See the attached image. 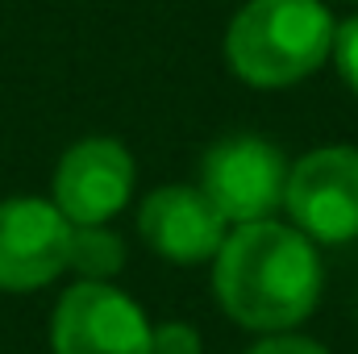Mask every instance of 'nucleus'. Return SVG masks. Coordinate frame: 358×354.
<instances>
[{
  "label": "nucleus",
  "instance_id": "obj_2",
  "mask_svg": "<svg viewBox=\"0 0 358 354\" xmlns=\"http://www.w3.org/2000/svg\"><path fill=\"white\" fill-rule=\"evenodd\" d=\"M334 34L321 0H250L225 29V59L250 88H287L329 59Z\"/></svg>",
  "mask_w": 358,
  "mask_h": 354
},
{
  "label": "nucleus",
  "instance_id": "obj_6",
  "mask_svg": "<svg viewBox=\"0 0 358 354\" xmlns=\"http://www.w3.org/2000/svg\"><path fill=\"white\" fill-rule=\"evenodd\" d=\"M71 221L42 196L0 200V292H38L67 271Z\"/></svg>",
  "mask_w": 358,
  "mask_h": 354
},
{
  "label": "nucleus",
  "instance_id": "obj_11",
  "mask_svg": "<svg viewBox=\"0 0 358 354\" xmlns=\"http://www.w3.org/2000/svg\"><path fill=\"white\" fill-rule=\"evenodd\" d=\"M329 55H334L342 80H346L350 92L358 96V17H350V21L338 25V34H334V50H329Z\"/></svg>",
  "mask_w": 358,
  "mask_h": 354
},
{
  "label": "nucleus",
  "instance_id": "obj_10",
  "mask_svg": "<svg viewBox=\"0 0 358 354\" xmlns=\"http://www.w3.org/2000/svg\"><path fill=\"white\" fill-rule=\"evenodd\" d=\"M150 354H200V334L187 321H163L150 330Z\"/></svg>",
  "mask_w": 358,
  "mask_h": 354
},
{
  "label": "nucleus",
  "instance_id": "obj_12",
  "mask_svg": "<svg viewBox=\"0 0 358 354\" xmlns=\"http://www.w3.org/2000/svg\"><path fill=\"white\" fill-rule=\"evenodd\" d=\"M246 354H329V351L313 338H300V334H271L263 342H255Z\"/></svg>",
  "mask_w": 358,
  "mask_h": 354
},
{
  "label": "nucleus",
  "instance_id": "obj_3",
  "mask_svg": "<svg viewBox=\"0 0 358 354\" xmlns=\"http://www.w3.org/2000/svg\"><path fill=\"white\" fill-rule=\"evenodd\" d=\"M283 187H287L283 150L255 134L221 138L217 146H208L200 163V192L234 225L271 221L283 208Z\"/></svg>",
  "mask_w": 358,
  "mask_h": 354
},
{
  "label": "nucleus",
  "instance_id": "obj_9",
  "mask_svg": "<svg viewBox=\"0 0 358 354\" xmlns=\"http://www.w3.org/2000/svg\"><path fill=\"white\" fill-rule=\"evenodd\" d=\"M125 267V242L108 225H76L71 229V250H67V271L80 279L108 283Z\"/></svg>",
  "mask_w": 358,
  "mask_h": 354
},
{
  "label": "nucleus",
  "instance_id": "obj_1",
  "mask_svg": "<svg viewBox=\"0 0 358 354\" xmlns=\"http://www.w3.org/2000/svg\"><path fill=\"white\" fill-rule=\"evenodd\" d=\"M213 292L221 313L238 325L259 334H287L321 300L317 246L296 225H238L213 255Z\"/></svg>",
  "mask_w": 358,
  "mask_h": 354
},
{
  "label": "nucleus",
  "instance_id": "obj_8",
  "mask_svg": "<svg viewBox=\"0 0 358 354\" xmlns=\"http://www.w3.org/2000/svg\"><path fill=\"white\" fill-rule=\"evenodd\" d=\"M225 225L229 221L217 213V204L192 183H167V187L150 192L138 208L142 242L171 263L213 259L225 242Z\"/></svg>",
  "mask_w": 358,
  "mask_h": 354
},
{
  "label": "nucleus",
  "instance_id": "obj_4",
  "mask_svg": "<svg viewBox=\"0 0 358 354\" xmlns=\"http://www.w3.org/2000/svg\"><path fill=\"white\" fill-rule=\"evenodd\" d=\"M150 321L134 296L113 283L80 279L50 313L55 354H150Z\"/></svg>",
  "mask_w": 358,
  "mask_h": 354
},
{
  "label": "nucleus",
  "instance_id": "obj_7",
  "mask_svg": "<svg viewBox=\"0 0 358 354\" xmlns=\"http://www.w3.org/2000/svg\"><path fill=\"white\" fill-rule=\"evenodd\" d=\"M134 179L138 176H134L129 146L117 142V138L96 134V138L76 142L59 159L50 200L71 225H104L129 204Z\"/></svg>",
  "mask_w": 358,
  "mask_h": 354
},
{
  "label": "nucleus",
  "instance_id": "obj_5",
  "mask_svg": "<svg viewBox=\"0 0 358 354\" xmlns=\"http://www.w3.org/2000/svg\"><path fill=\"white\" fill-rule=\"evenodd\" d=\"M283 208L300 234L313 242H355L358 238V150L321 146L287 167Z\"/></svg>",
  "mask_w": 358,
  "mask_h": 354
}]
</instances>
